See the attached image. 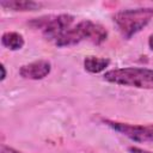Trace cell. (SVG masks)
<instances>
[{
	"label": "cell",
	"mask_w": 153,
	"mask_h": 153,
	"mask_svg": "<svg viewBox=\"0 0 153 153\" xmlns=\"http://www.w3.org/2000/svg\"><path fill=\"white\" fill-rule=\"evenodd\" d=\"M108 38V30L99 23H94L90 19H84L75 25L71 26L61 37H59L54 44L59 48L72 47L80 42L88 41L96 45L102 44Z\"/></svg>",
	"instance_id": "obj_1"
},
{
	"label": "cell",
	"mask_w": 153,
	"mask_h": 153,
	"mask_svg": "<svg viewBox=\"0 0 153 153\" xmlns=\"http://www.w3.org/2000/svg\"><path fill=\"white\" fill-rule=\"evenodd\" d=\"M112 18L122 37L130 39L143 27H146L153 19V7L122 10L116 12Z\"/></svg>",
	"instance_id": "obj_2"
},
{
	"label": "cell",
	"mask_w": 153,
	"mask_h": 153,
	"mask_svg": "<svg viewBox=\"0 0 153 153\" xmlns=\"http://www.w3.org/2000/svg\"><path fill=\"white\" fill-rule=\"evenodd\" d=\"M103 79L108 82L136 87L141 90H153V69L141 67L115 68L104 73Z\"/></svg>",
	"instance_id": "obj_3"
},
{
	"label": "cell",
	"mask_w": 153,
	"mask_h": 153,
	"mask_svg": "<svg viewBox=\"0 0 153 153\" xmlns=\"http://www.w3.org/2000/svg\"><path fill=\"white\" fill-rule=\"evenodd\" d=\"M74 19H75L74 16L67 13H62L57 16L50 14L39 18H33L32 20L29 22V25L32 26L33 29L41 30L47 39L55 42L72 26Z\"/></svg>",
	"instance_id": "obj_4"
},
{
	"label": "cell",
	"mask_w": 153,
	"mask_h": 153,
	"mask_svg": "<svg viewBox=\"0 0 153 153\" xmlns=\"http://www.w3.org/2000/svg\"><path fill=\"white\" fill-rule=\"evenodd\" d=\"M102 122L134 142H153V124H130L108 118H102Z\"/></svg>",
	"instance_id": "obj_5"
},
{
	"label": "cell",
	"mask_w": 153,
	"mask_h": 153,
	"mask_svg": "<svg viewBox=\"0 0 153 153\" xmlns=\"http://www.w3.org/2000/svg\"><path fill=\"white\" fill-rule=\"evenodd\" d=\"M50 72H51V63L44 59L23 65L19 68V75L29 80H42L45 76H48Z\"/></svg>",
	"instance_id": "obj_6"
},
{
	"label": "cell",
	"mask_w": 153,
	"mask_h": 153,
	"mask_svg": "<svg viewBox=\"0 0 153 153\" xmlns=\"http://www.w3.org/2000/svg\"><path fill=\"white\" fill-rule=\"evenodd\" d=\"M0 6L5 10H11L14 12H30L39 10L43 4L32 0H7L0 1Z\"/></svg>",
	"instance_id": "obj_7"
},
{
	"label": "cell",
	"mask_w": 153,
	"mask_h": 153,
	"mask_svg": "<svg viewBox=\"0 0 153 153\" xmlns=\"http://www.w3.org/2000/svg\"><path fill=\"white\" fill-rule=\"evenodd\" d=\"M1 44L12 51H16V50H20L24 47L25 41L22 33L16 31H7L4 32L1 36Z\"/></svg>",
	"instance_id": "obj_8"
},
{
	"label": "cell",
	"mask_w": 153,
	"mask_h": 153,
	"mask_svg": "<svg viewBox=\"0 0 153 153\" xmlns=\"http://www.w3.org/2000/svg\"><path fill=\"white\" fill-rule=\"evenodd\" d=\"M110 65V60L108 57H98V56H86L84 59V68L86 72L92 74H98Z\"/></svg>",
	"instance_id": "obj_9"
},
{
	"label": "cell",
	"mask_w": 153,
	"mask_h": 153,
	"mask_svg": "<svg viewBox=\"0 0 153 153\" xmlns=\"http://www.w3.org/2000/svg\"><path fill=\"white\" fill-rule=\"evenodd\" d=\"M0 153H23L13 147H10V146H6V145H1L0 146Z\"/></svg>",
	"instance_id": "obj_10"
},
{
	"label": "cell",
	"mask_w": 153,
	"mask_h": 153,
	"mask_svg": "<svg viewBox=\"0 0 153 153\" xmlns=\"http://www.w3.org/2000/svg\"><path fill=\"white\" fill-rule=\"evenodd\" d=\"M128 151H129L130 153H152V152L146 151V149L140 148V147H129V148H128Z\"/></svg>",
	"instance_id": "obj_11"
},
{
	"label": "cell",
	"mask_w": 153,
	"mask_h": 153,
	"mask_svg": "<svg viewBox=\"0 0 153 153\" xmlns=\"http://www.w3.org/2000/svg\"><path fill=\"white\" fill-rule=\"evenodd\" d=\"M0 69H1V78H0V80L4 81L5 78H6V68H5V66H4L2 63L0 65Z\"/></svg>",
	"instance_id": "obj_12"
},
{
	"label": "cell",
	"mask_w": 153,
	"mask_h": 153,
	"mask_svg": "<svg viewBox=\"0 0 153 153\" xmlns=\"http://www.w3.org/2000/svg\"><path fill=\"white\" fill-rule=\"evenodd\" d=\"M148 47H149V49L151 50H153V33L149 36V38H148Z\"/></svg>",
	"instance_id": "obj_13"
}]
</instances>
